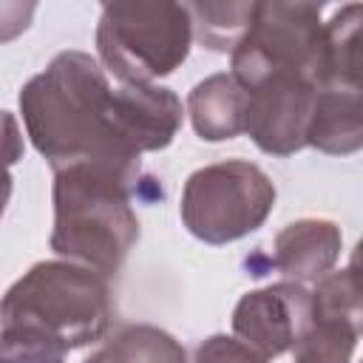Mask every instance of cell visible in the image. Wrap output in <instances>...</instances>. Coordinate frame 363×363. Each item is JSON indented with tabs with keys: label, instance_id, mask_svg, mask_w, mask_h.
<instances>
[{
	"label": "cell",
	"instance_id": "52a82bcc",
	"mask_svg": "<svg viewBox=\"0 0 363 363\" xmlns=\"http://www.w3.org/2000/svg\"><path fill=\"white\" fill-rule=\"evenodd\" d=\"M360 278L354 261L312 289V323L292 346L295 363H349L360 340Z\"/></svg>",
	"mask_w": 363,
	"mask_h": 363
},
{
	"label": "cell",
	"instance_id": "ffe728a7",
	"mask_svg": "<svg viewBox=\"0 0 363 363\" xmlns=\"http://www.w3.org/2000/svg\"><path fill=\"white\" fill-rule=\"evenodd\" d=\"M9 199H11V173H9V167L0 164V216L9 204Z\"/></svg>",
	"mask_w": 363,
	"mask_h": 363
},
{
	"label": "cell",
	"instance_id": "8992f818",
	"mask_svg": "<svg viewBox=\"0 0 363 363\" xmlns=\"http://www.w3.org/2000/svg\"><path fill=\"white\" fill-rule=\"evenodd\" d=\"M275 207L272 179L252 162L227 159L193 170L182 190V221L204 244H230L258 230Z\"/></svg>",
	"mask_w": 363,
	"mask_h": 363
},
{
	"label": "cell",
	"instance_id": "30bf717a",
	"mask_svg": "<svg viewBox=\"0 0 363 363\" xmlns=\"http://www.w3.org/2000/svg\"><path fill=\"white\" fill-rule=\"evenodd\" d=\"M340 227L329 218H301L286 224L272 244L269 264L292 284L323 278L340 258Z\"/></svg>",
	"mask_w": 363,
	"mask_h": 363
},
{
	"label": "cell",
	"instance_id": "7a4b0ae2",
	"mask_svg": "<svg viewBox=\"0 0 363 363\" xmlns=\"http://www.w3.org/2000/svg\"><path fill=\"white\" fill-rule=\"evenodd\" d=\"M139 184V164L82 162L54 170L51 250L105 278L119 272L139 241V218L130 207Z\"/></svg>",
	"mask_w": 363,
	"mask_h": 363
},
{
	"label": "cell",
	"instance_id": "6da1fadb",
	"mask_svg": "<svg viewBox=\"0 0 363 363\" xmlns=\"http://www.w3.org/2000/svg\"><path fill=\"white\" fill-rule=\"evenodd\" d=\"M26 133L54 170L82 162L139 164L116 125V88L85 51H62L20 91Z\"/></svg>",
	"mask_w": 363,
	"mask_h": 363
},
{
	"label": "cell",
	"instance_id": "ac0fdd59",
	"mask_svg": "<svg viewBox=\"0 0 363 363\" xmlns=\"http://www.w3.org/2000/svg\"><path fill=\"white\" fill-rule=\"evenodd\" d=\"M34 11H37L34 3H6V0H0V43H9L17 34H23L28 28Z\"/></svg>",
	"mask_w": 363,
	"mask_h": 363
},
{
	"label": "cell",
	"instance_id": "e0dca14e",
	"mask_svg": "<svg viewBox=\"0 0 363 363\" xmlns=\"http://www.w3.org/2000/svg\"><path fill=\"white\" fill-rule=\"evenodd\" d=\"M193 363H267V357H261L255 349H250L238 337L210 335L196 346Z\"/></svg>",
	"mask_w": 363,
	"mask_h": 363
},
{
	"label": "cell",
	"instance_id": "2e32d148",
	"mask_svg": "<svg viewBox=\"0 0 363 363\" xmlns=\"http://www.w3.org/2000/svg\"><path fill=\"white\" fill-rule=\"evenodd\" d=\"M0 363H65V349L28 329H0Z\"/></svg>",
	"mask_w": 363,
	"mask_h": 363
},
{
	"label": "cell",
	"instance_id": "8fae6325",
	"mask_svg": "<svg viewBox=\"0 0 363 363\" xmlns=\"http://www.w3.org/2000/svg\"><path fill=\"white\" fill-rule=\"evenodd\" d=\"M306 145L349 156L363 145V116H360V88L354 85H320L315 88L312 116L306 128Z\"/></svg>",
	"mask_w": 363,
	"mask_h": 363
},
{
	"label": "cell",
	"instance_id": "5b68a950",
	"mask_svg": "<svg viewBox=\"0 0 363 363\" xmlns=\"http://www.w3.org/2000/svg\"><path fill=\"white\" fill-rule=\"evenodd\" d=\"M320 3H252L233 48V79L252 88L267 77H301L318 85L323 57Z\"/></svg>",
	"mask_w": 363,
	"mask_h": 363
},
{
	"label": "cell",
	"instance_id": "9c48e42d",
	"mask_svg": "<svg viewBox=\"0 0 363 363\" xmlns=\"http://www.w3.org/2000/svg\"><path fill=\"white\" fill-rule=\"evenodd\" d=\"M312 323V292L303 284L281 281L241 295L233 309V332L261 357L289 352Z\"/></svg>",
	"mask_w": 363,
	"mask_h": 363
},
{
	"label": "cell",
	"instance_id": "3957f363",
	"mask_svg": "<svg viewBox=\"0 0 363 363\" xmlns=\"http://www.w3.org/2000/svg\"><path fill=\"white\" fill-rule=\"evenodd\" d=\"M111 326L108 278L71 261H40L0 301V329H28L65 352L96 343Z\"/></svg>",
	"mask_w": 363,
	"mask_h": 363
},
{
	"label": "cell",
	"instance_id": "4fadbf2b",
	"mask_svg": "<svg viewBox=\"0 0 363 363\" xmlns=\"http://www.w3.org/2000/svg\"><path fill=\"white\" fill-rule=\"evenodd\" d=\"M360 20L363 6L349 3L323 23V57L318 85H354L360 88Z\"/></svg>",
	"mask_w": 363,
	"mask_h": 363
},
{
	"label": "cell",
	"instance_id": "5bb4252c",
	"mask_svg": "<svg viewBox=\"0 0 363 363\" xmlns=\"http://www.w3.org/2000/svg\"><path fill=\"white\" fill-rule=\"evenodd\" d=\"M85 363H187L182 343L150 323H122L105 335Z\"/></svg>",
	"mask_w": 363,
	"mask_h": 363
},
{
	"label": "cell",
	"instance_id": "ba28073f",
	"mask_svg": "<svg viewBox=\"0 0 363 363\" xmlns=\"http://www.w3.org/2000/svg\"><path fill=\"white\" fill-rule=\"evenodd\" d=\"M244 133L269 156H292L306 147L315 82L301 77H267L244 88Z\"/></svg>",
	"mask_w": 363,
	"mask_h": 363
},
{
	"label": "cell",
	"instance_id": "7c38bea8",
	"mask_svg": "<svg viewBox=\"0 0 363 363\" xmlns=\"http://www.w3.org/2000/svg\"><path fill=\"white\" fill-rule=\"evenodd\" d=\"M247 94L233 74H213L201 79L187 96L193 130L207 142H224L244 133Z\"/></svg>",
	"mask_w": 363,
	"mask_h": 363
},
{
	"label": "cell",
	"instance_id": "277c9868",
	"mask_svg": "<svg viewBox=\"0 0 363 363\" xmlns=\"http://www.w3.org/2000/svg\"><path fill=\"white\" fill-rule=\"evenodd\" d=\"M193 26L182 3H108L96 26V51L119 85H153L190 54Z\"/></svg>",
	"mask_w": 363,
	"mask_h": 363
},
{
	"label": "cell",
	"instance_id": "9a60e30c",
	"mask_svg": "<svg viewBox=\"0 0 363 363\" xmlns=\"http://www.w3.org/2000/svg\"><path fill=\"white\" fill-rule=\"evenodd\" d=\"M184 9L196 40L210 51H233L252 14V3H190Z\"/></svg>",
	"mask_w": 363,
	"mask_h": 363
},
{
	"label": "cell",
	"instance_id": "d6986e66",
	"mask_svg": "<svg viewBox=\"0 0 363 363\" xmlns=\"http://www.w3.org/2000/svg\"><path fill=\"white\" fill-rule=\"evenodd\" d=\"M23 159V133L14 119V113L0 111V164L11 167L14 162Z\"/></svg>",
	"mask_w": 363,
	"mask_h": 363
}]
</instances>
